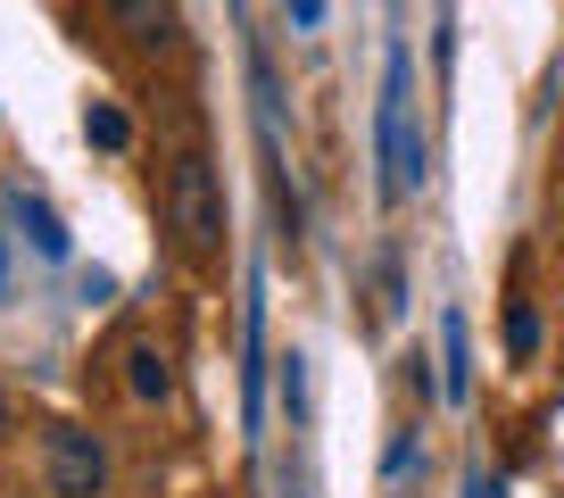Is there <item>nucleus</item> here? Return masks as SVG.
Returning <instances> with one entry per match:
<instances>
[{
  "label": "nucleus",
  "mask_w": 564,
  "mask_h": 498,
  "mask_svg": "<svg viewBox=\"0 0 564 498\" xmlns=\"http://www.w3.org/2000/svg\"><path fill=\"white\" fill-rule=\"evenodd\" d=\"M42 474H51L58 498H100L108 490V448L84 424H51L42 432Z\"/></svg>",
  "instance_id": "f03ea898"
},
{
  "label": "nucleus",
  "mask_w": 564,
  "mask_h": 498,
  "mask_svg": "<svg viewBox=\"0 0 564 498\" xmlns=\"http://www.w3.org/2000/svg\"><path fill=\"white\" fill-rule=\"evenodd\" d=\"M291 18H300V25H316V18H324V0H291Z\"/></svg>",
  "instance_id": "ddd939ff"
},
{
  "label": "nucleus",
  "mask_w": 564,
  "mask_h": 498,
  "mask_svg": "<svg viewBox=\"0 0 564 498\" xmlns=\"http://www.w3.org/2000/svg\"><path fill=\"white\" fill-rule=\"evenodd\" d=\"M166 225H175V241L192 249V258H216V249H225V183H216L208 150H183V159L166 166Z\"/></svg>",
  "instance_id": "f257e3e1"
},
{
  "label": "nucleus",
  "mask_w": 564,
  "mask_h": 498,
  "mask_svg": "<svg viewBox=\"0 0 564 498\" xmlns=\"http://www.w3.org/2000/svg\"><path fill=\"white\" fill-rule=\"evenodd\" d=\"M108 9V25H117L133 51H175L183 42V9L175 0H100Z\"/></svg>",
  "instance_id": "7ed1b4c3"
},
{
  "label": "nucleus",
  "mask_w": 564,
  "mask_h": 498,
  "mask_svg": "<svg viewBox=\"0 0 564 498\" xmlns=\"http://www.w3.org/2000/svg\"><path fill=\"white\" fill-rule=\"evenodd\" d=\"M507 340H514V357H531V340H540V316H531V307H514V316H507Z\"/></svg>",
  "instance_id": "9d476101"
},
{
  "label": "nucleus",
  "mask_w": 564,
  "mask_h": 498,
  "mask_svg": "<svg viewBox=\"0 0 564 498\" xmlns=\"http://www.w3.org/2000/svg\"><path fill=\"white\" fill-rule=\"evenodd\" d=\"M390 498H406V490H390Z\"/></svg>",
  "instance_id": "2eb2a0df"
},
{
  "label": "nucleus",
  "mask_w": 564,
  "mask_h": 498,
  "mask_svg": "<svg viewBox=\"0 0 564 498\" xmlns=\"http://www.w3.org/2000/svg\"><path fill=\"white\" fill-rule=\"evenodd\" d=\"M406 391H415V399H441V374H432V357H406Z\"/></svg>",
  "instance_id": "9b49d317"
},
{
  "label": "nucleus",
  "mask_w": 564,
  "mask_h": 498,
  "mask_svg": "<svg viewBox=\"0 0 564 498\" xmlns=\"http://www.w3.org/2000/svg\"><path fill=\"white\" fill-rule=\"evenodd\" d=\"M373 316H399V258H373Z\"/></svg>",
  "instance_id": "1a4fd4ad"
},
{
  "label": "nucleus",
  "mask_w": 564,
  "mask_h": 498,
  "mask_svg": "<svg viewBox=\"0 0 564 498\" xmlns=\"http://www.w3.org/2000/svg\"><path fill=\"white\" fill-rule=\"evenodd\" d=\"M415 465H423V432L399 424V432H390V448H382V490H406V481H415Z\"/></svg>",
  "instance_id": "0eeeda50"
},
{
  "label": "nucleus",
  "mask_w": 564,
  "mask_h": 498,
  "mask_svg": "<svg viewBox=\"0 0 564 498\" xmlns=\"http://www.w3.org/2000/svg\"><path fill=\"white\" fill-rule=\"evenodd\" d=\"M18 225H25V241H34L42 258H67V225L51 216V199H25L18 192Z\"/></svg>",
  "instance_id": "423d86ee"
},
{
  "label": "nucleus",
  "mask_w": 564,
  "mask_h": 498,
  "mask_svg": "<svg viewBox=\"0 0 564 498\" xmlns=\"http://www.w3.org/2000/svg\"><path fill=\"white\" fill-rule=\"evenodd\" d=\"M84 133H91L100 150H124V142H133V124H124V108H91V117H84Z\"/></svg>",
  "instance_id": "6e6552de"
},
{
  "label": "nucleus",
  "mask_w": 564,
  "mask_h": 498,
  "mask_svg": "<svg viewBox=\"0 0 564 498\" xmlns=\"http://www.w3.org/2000/svg\"><path fill=\"white\" fill-rule=\"evenodd\" d=\"M474 391V333H465V307L441 316V399H465Z\"/></svg>",
  "instance_id": "20e7f679"
},
{
  "label": "nucleus",
  "mask_w": 564,
  "mask_h": 498,
  "mask_svg": "<svg viewBox=\"0 0 564 498\" xmlns=\"http://www.w3.org/2000/svg\"><path fill=\"white\" fill-rule=\"evenodd\" d=\"M556 225H564V199H556Z\"/></svg>",
  "instance_id": "4468645a"
},
{
  "label": "nucleus",
  "mask_w": 564,
  "mask_h": 498,
  "mask_svg": "<svg viewBox=\"0 0 564 498\" xmlns=\"http://www.w3.org/2000/svg\"><path fill=\"white\" fill-rule=\"evenodd\" d=\"M124 366H133V374H124V382H133V399H166V391H175V366H166L159 340H133V357H124Z\"/></svg>",
  "instance_id": "39448f33"
},
{
  "label": "nucleus",
  "mask_w": 564,
  "mask_h": 498,
  "mask_svg": "<svg viewBox=\"0 0 564 498\" xmlns=\"http://www.w3.org/2000/svg\"><path fill=\"white\" fill-rule=\"evenodd\" d=\"M465 498H498V481H490V474L474 465V474H465Z\"/></svg>",
  "instance_id": "f8f14e48"
}]
</instances>
